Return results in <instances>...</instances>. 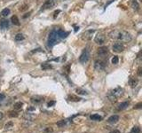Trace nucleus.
<instances>
[{
	"instance_id": "f257e3e1",
	"label": "nucleus",
	"mask_w": 142,
	"mask_h": 133,
	"mask_svg": "<svg viewBox=\"0 0 142 133\" xmlns=\"http://www.w3.org/2000/svg\"><path fill=\"white\" fill-rule=\"evenodd\" d=\"M110 37L116 40H118L119 42L123 43H129L131 40V36L126 32L122 30H114L110 33Z\"/></svg>"
},
{
	"instance_id": "f03ea898",
	"label": "nucleus",
	"mask_w": 142,
	"mask_h": 133,
	"mask_svg": "<svg viewBox=\"0 0 142 133\" xmlns=\"http://www.w3.org/2000/svg\"><path fill=\"white\" fill-rule=\"evenodd\" d=\"M123 90L122 88L117 87V88L112 90L110 92H109V94H108V99H110V100H112V101H113V100L115 101V100H116L117 98H119V97L123 94Z\"/></svg>"
},
{
	"instance_id": "7ed1b4c3",
	"label": "nucleus",
	"mask_w": 142,
	"mask_h": 133,
	"mask_svg": "<svg viewBox=\"0 0 142 133\" xmlns=\"http://www.w3.org/2000/svg\"><path fill=\"white\" fill-rule=\"evenodd\" d=\"M57 33L56 31L53 30L52 31L50 34H49V37H48V43L50 46H53V44H55L57 42Z\"/></svg>"
},
{
	"instance_id": "20e7f679",
	"label": "nucleus",
	"mask_w": 142,
	"mask_h": 133,
	"mask_svg": "<svg viewBox=\"0 0 142 133\" xmlns=\"http://www.w3.org/2000/svg\"><path fill=\"white\" fill-rule=\"evenodd\" d=\"M94 30L90 29V30H86L82 34V39L84 41H89L92 38V35L94 34Z\"/></svg>"
},
{
	"instance_id": "39448f33",
	"label": "nucleus",
	"mask_w": 142,
	"mask_h": 133,
	"mask_svg": "<svg viewBox=\"0 0 142 133\" xmlns=\"http://www.w3.org/2000/svg\"><path fill=\"white\" fill-rule=\"evenodd\" d=\"M113 51L115 53H122L124 50V45L123 44L122 42H116L113 44Z\"/></svg>"
},
{
	"instance_id": "423d86ee",
	"label": "nucleus",
	"mask_w": 142,
	"mask_h": 133,
	"mask_svg": "<svg viewBox=\"0 0 142 133\" xmlns=\"http://www.w3.org/2000/svg\"><path fill=\"white\" fill-rule=\"evenodd\" d=\"M89 57H90L89 52L86 49H85L84 51V52L82 53V54L80 55V57H79V61L81 62V63H85V62L88 61Z\"/></svg>"
},
{
	"instance_id": "0eeeda50",
	"label": "nucleus",
	"mask_w": 142,
	"mask_h": 133,
	"mask_svg": "<svg viewBox=\"0 0 142 133\" xmlns=\"http://www.w3.org/2000/svg\"><path fill=\"white\" fill-rule=\"evenodd\" d=\"M105 66H106L105 62L102 61V60H100V59L96 60L95 63H94V68L97 71H102V70L105 68Z\"/></svg>"
},
{
	"instance_id": "6e6552de",
	"label": "nucleus",
	"mask_w": 142,
	"mask_h": 133,
	"mask_svg": "<svg viewBox=\"0 0 142 133\" xmlns=\"http://www.w3.org/2000/svg\"><path fill=\"white\" fill-rule=\"evenodd\" d=\"M105 40H106V37L103 34H98L96 37H95V43H98V44H103L105 43Z\"/></svg>"
},
{
	"instance_id": "1a4fd4ad",
	"label": "nucleus",
	"mask_w": 142,
	"mask_h": 133,
	"mask_svg": "<svg viewBox=\"0 0 142 133\" xmlns=\"http://www.w3.org/2000/svg\"><path fill=\"white\" fill-rule=\"evenodd\" d=\"M54 4H55V1H54V0H46V1L44 2V5H43V6H42V9L45 10V9L52 8V7L54 5Z\"/></svg>"
},
{
	"instance_id": "9d476101",
	"label": "nucleus",
	"mask_w": 142,
	"mask_h": 133,
	"mask_svg": "<svg viewBox=\"0 0 142 133\" xmlns=\"http://www.w3.org/2000/svg\"><path fill=\"white\" fill-rule=\"evenodd\" d=\"M108 53V48L106 46L100 47L98 49V55L100 57H105Z\"/></svg>"
},
{
	"instance_id": "9b49d317",
	"label": "nucleus",
	"mask_w": 142,
	"mask_h": 133,
	"mask_svg": "<svg viewBox=\"0 0 142 133\" xmlns=\"http://www.w3.org/2000/svg\"><path fill=\"white\" fill-rule=\"evenodd\" d=\"M43 99H44V98L42 96L36 95V96H33L31 98V101L33 103H35V104H39V103H41L43 101Z\"/></svg>"
},
{
	"instance_id": "f8f14e48",
	"label": "nucleus",
	"mask_w": 142,
	"mask_h": 133,
	"mask_svg": "<svg viewBox=\"0 0 142 133\" xmlns=\"http://www.w3.org/2000/svg\"><path fill=\"white\" fill-rule=\"evenodd\" d=\"M108 122H110V123H116L117 122L119 121V116L118 115H112L110 117L108 118Z\"/></svg>"
},
{
	"instance_id": "ddd939ff",
	"label": "nucleus",
	"mask_w": 142,
	"mask_h": 133,
	"mask_svg": "<svg viewBox=\"0 0 142 133\" xmlns=\"http://www.w3.org/2000/svg\"><path fill=\"white\" fill-rule=\"evenodd\" d=\"M56 33H57V36H58V37H60V38H65V37L68 35V33H67V32H65V31L61 30V29L56 31Z\"/></svg>"
},
{
	"instance_id": "4468645a",
	"label": "nucleus",
	"mask_w": 142,
	"mask_h": 133,
	"mask_svg": "<svg viewBox=\"0 0 142 133\" xmlns=\"http://www.w3.org/2000/svg\"><path fill=\"white\" fill-rule=\"evenodd\" d=\"M0 27H1L2 28H4V29L7 28L8 27H9V21H8L7 20H3V21H1V22H0Z\"/></svg>"
},
{
	"instance_id": "2eb2a0df",
	"label": "nucleus",
	"mask_w": 142,
	"mask_h": 133,
	"mask_svg": "<svg viewBox=\"0 0 142 133\" xmlns=\"http://www.w3.org/2000/svg\"><path fill=\"white\" fill-rule=\"evenodd\" d=\"M128 106H129V102H127V101L121 103L120 105L118 106V110H123V109L126 108Z\"/></svg>"
},
{
	"instance_id": "dca6fc26",
	"label": "nucleus",
	"mask_w": 142,
	"mask_h": 133,
	"mask_svg": "<svg viewBox=\"0 0 142 133\" xmlns=\"http://www.w3.org/2000/svg\"><path fill=\"white\" fill-rule=\"evenodd\" d=\"M11 21L13 22V24L16 25V26H20V21H19V19L16 15H13L12 18H11Z\"/></svg>"
},
{
	"instance_id": "f3484780",
	"label": "nucleus",
	"mask_w": 142,
	"mask_h": 133,
	"mask_svg": "<svg viewBox=\"0 0 142 133\" xmlns=\"http://www.w3.org/2000/svg\"><path fill=\"white\" fill-rule=\"evenodd\" d=\"M68 99L70 101H75V102H77V101H80L81 99L77 96H75V95H69L68 96Z\"/></svg>"
},
{
	"instance_id": "a211bd4d",
	"label": "nucleus",
	"mask_w": 142,
	"mask_h": 133,
	"mask_svg": "<svg viewBox=\"0 0 142 133\" xmlns=\"http://www.w3.org/2000/svg\"><path fill=\"white\" fill-rule=\"evenodd\" d=\"M91 119L93 120V121H100V120H102V116H100V115L95 114V115H91Z\"/></svg>"
},
{
	"instance_id": "6ab92c4d",
	"label": "nucleus",
	"mask_w": 142,
	"mask_h": 133,
	"mask_svg": "<svg viewBox=\"0 0 142 133\" xmlns=\"http://www.w3.org/2000/svg\"><path fill=\"white\" fill-rule=\"evenodd\" d=\"M9 14H10V9H8V8H5L1 12V15L3 16V17H7Z\"/></svg>"
},
{
	"instance_id": "aec40b11",
	"label": "nucleus",
	"mask_w": 142,
	"mask_h": 133,
	"mask_svg": "<svg viewBox=\"0 0 142 133\" xmlns=\"http://www.w3.org/2000/svg\"><path fill=\"white\" fill-rule=\"evenodd\" d=\"M137 84H138V80H137V79L131 78V79L130 80V85H131V87L134 88V87L137 86Z\"/></svg>"
},
{
	"instance_id": "412c9836",
	"label": "nucleus",
	"mask_w": 142,
	"mask_h": 133,
	"mask_svg": "<svg viewBox=\"0 0 142 133\" xmlns=\"http://www.w3.org/2000/svg\"><path fill=\"white\" fill-rule=\"evenodd\" d=\"M131 7H132L134 10H136V11H138V10L139 9V4H138V2H137V0H133L132 1Z\"/></svg>"
},
{
	"instance_id": "4be33fe9",
	"label": "nucleus",
	"mask_w": 142,
	"mask_h": 133,
	"mask_svg": "<svg viewBox=\"0 0 142 133\" xmlns=\"http://www.w3.org/2000/svg\"><path fill=\"white\" fill-rule=\"evenodd\" d=\"M41 68L42 69H44V70H45V69H50V68H52V65H51V64H48V63H44V64H42Z\"/></svg>"
},
{
	"instance_id": "5701e85b",
	"label": "nucleus",
	"mask_w": 142,
	"mask_h": 133,
	"mask_svg": "<svg viewBox=\"0 0 142 133\" xmlns=\"http://www.w3.org/2000/svg\"><path fill=\"white\" fill-rule=\"evenodd\" d=\"M24 39V36L22 34H21V33H19V34H17L15 36V40L16 41H22Z\"/></svg>"
},
{
	"instance_id": "b1692460",
	"label": "nucleus",
	"mask_w": 142,
	"mask_h": 133,
	"mask_svg": "<svg viewBox=\"0 0 142 133\" xmlns=\"http://www.w3.org/2000/svg\"><path fill=\"white\" fill-rule=\"evenodd\" d=\"M13 122H9L8 123H6L5 124V130H12L13 129Z\"/></svg>"
},
{
	"instance_id": "393cba45",
	"label": "nucleus",
	"mask_w": 142,
	"mask_h": 133,
	"mask_svg": "<svg viewBox=\"0 0 142 133\" xmlns=\"http://www.w3.org/2000/svg\"><path fill=\"white\" fill-rule=\"evenodd\" d=\"M22 102H17L14 104V106H13V107H14V109H16V110H19V109H21L22 107Z\"/></svg>"
},
{
	"instance_id": "a878e982",
	"label": "nucleus",
	"mask_w": 142,
	"mask_h": 133,
	"mask_svg": "<svg viewBox=\"0 0 142 133\" xmlns=\"http://www.w3.org/2000/svg\"><path fill=\"white\" fill-rule=\"evenodd\" d=\"M140 132V129L138 126H134L131 130V133H139Z\"/></svg>"
},
{
	"instance_id": "bb28decb",
	"label": "nucleus",
	"mask_w": 142,
	"mask_h": 133,
	"mask_svg": "<svg viewBox=\"0 0 142 133\" xmlns=\"http://www.w3.org/2000/svg\"><path fill=\"white\" fill-rule=\"evenodd\" d=\"M76 93H77V94H80V95H86V94H87V91L84 90H82V89H76Z\"/></svg>"
},
{
	"instance_id": "cd10ccee",
	"label": "nucleus",
	"mask_w": 142,
	"mask_h": 133,
	"mask_svg": "<svg viewBox=\"0 0 142 133\" xmlns=\"http://www.w3.org/2000/svg\"><path fill=\"white\" fill-rule=\"evenodd\" d=\"M111 61H112V63H113L114 65H116V64H118V62H119V59H118L117 56H114Z\"/></svg>"
},
{
	"instance_id": "c85d7f7f",
	"label": "nucleus",
	"mask_w": 142,
	"mask_h": 133,
	"mask_svg": "<svg viewBox=\"0 0 142 133\" xmlns=\"http://www.w3.org/2000/svg\"><path fill=\"white\" fill-rule=\"evenodd\" d=\"M44 133H53V128L51 127H47L44 129Z\"/></svg>"
},
{
	"instance_id": "c756f323",
	"label": "nucleus",
	"mask_w": 142,
	"mask_h": 133,
	"mask_svg": "<svg viewBox=\"0 0 142 133\" xmlns=\"http://www.w3.org/2000/svg\"><path fill=\"white\" fill-rule=\"evenodd\" d=\"M9 116L10 117H17L18 116V113L17 112H11Z\"/></svg>"
},
{
	"instance_id": "7c9ffc66",
	"label": "nucleus",
	"mask_w": 142,
	"mask_h": 133,
	"mask_svg": "<svg viewBox=\"0 0 142 133\" xmlns=\"http://www.w3.org/2000/svg\"><path fill=\"white\" fill-rule=\"evenodd\" d=\"M65 124H66V122H65V121H63V120H62V121L59 122H58V123H57V125H58V126H59V127H62V126H64V125H65Z\"/></svg>"
},
{
	"instance_id": "2f4dec72",
	"label": "nucleus",
	"mask_w": 142,
	"mask_h": 133,
	"mask_svg": "<svg viewBox=\"0 0 142 133\" xmlns=\"http://www.w3.org/2000/svg\"><path fill=\"white\" fill-rule=\"evenodd\" d=\"M28 9V5H24L21 6V8H20V11H25V10Z\"/></svg>"
},
{
	"instance_id": "473e14b6",
	"label": "nucleus",
	"mask_w": 142,
	"mask_h": 133,
	"mask_svg": "<svg viewBox=\"0 0 142 133\" xmlns=\"http://www.w3.org/2000/svg\"><path fill=\"white\" fill-rule=\"evenodd\" d=\"M5 99V95L4 93H1L0 94V101H3Z\"/></svg>"
},
{
	"instance_id": "72a5a7b5",
	"label": "nucleus",
	"mask_w": 142,
	"mask_h": 133,
	"mask_svg": "<svg viewBox=\"0 0 142 133\" xmlns=\"http://www.w3.org/2000/svg\"><path fill=\"white\" fill-rule=\"evenodd\" d=\"M141 106H142V103H139L138 105H136V106H135V107H134V108H136V109L141 108Z\"/></svg>"
},
{
	"instance_id": "f704fd0d",
	"label": "nucleus",
	"mask_w": 142,
	"mask_h": 133,
	"mask_svg": "<svg viewBox=\"0 0 142 133\" xmlns=\"http://www.w3.org/2000/svg\"><path fill=\"white\" fill-rule=\"evenodd\" d=\"M138 74H139V76H140V75L142 74V68H140V67H139V69H138Z\"/></svg>"
},
{
	"instance_id": "c9c22d12",
	"label": "nucleus",
	"mask_w": 142,
	"mask_h": 133,
	"mask_svg": "<svg viewBox=\"0 0 142 133\" xmlns=\"http://www.w3.org/2000/svg\"><path fill=\"white\" fill-rule=\"evenodd\" d=\"M55 104V101H50V102L48 103V106H53Z\"/></svg>"
},
{
	"instance_id": "e433bc0d",
	"label": "nucleus",
	"mask_w": 142,
	"mask_h": 133,
	"mask_svg": "<svg viewBox=\"0 0 142 133\" xmlns=\"http://www.w3.org/2000/svg\"><path fill=\"white\" fill-rule=\"evenodd\" d=\"M60 10H58V11H56V12H54V18H56V16L58 15V13H60Z\"/></svg>"
},
{
	"instance_id": "4c0bfd02",
	"label": "nucleus",
	"mask_w": 142,
	"mask_h": 133,
	"mask_svg": "<svg viewBox=\"0 0 142 133\" xmlns=\"http://www.w3.org/2000/svg\"><path fill=\"white\" fill-rule=\"evenodd\" d=\"M110 133H120V131L117 130H113V131H111Z\"/></svg>"
},
{
	"instance_id": "58836bf2",
	"label": "nucleus",
	"mask_w": 142,
	"mask_h": 133,
	"mask_svg": "<svg viewBox=\"0 0 142 133\" xmlns=\"http://www.w3.org/2000/svg\"><path fill=\"white\" fill-rule=\"evenodd\" d=\"M3 116H4V115H3V113L2 112H0V120L3 118Z\"/></svg>"
}]
</instances>
